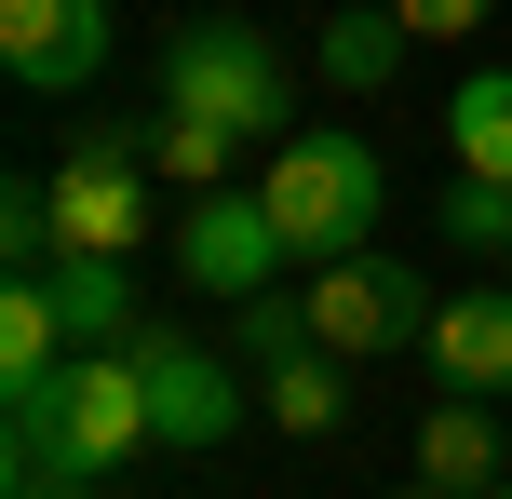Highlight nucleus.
<instances>
[{"instance_id": "1", "label": "nucleus", "mask_w": 512, "mask_h": 499, "mask_svg": "<svg viewBox=\"0 0 512 499\" xmlns=\"http://www.w3.org/2000/svg\"><path fill=\"white\" fill-rule=\"evenodd\" d=\"M14 405V459H68V473H122L135 446H162L149 432V378H135V351L108 338V351H68V365L41 378V392H0Z\"/></svg>"}, {"instance_id": "2", "label": "nucleus", "mask_w": 512, "mask_h": 499, "mask_svg": "<svg viewBox=\"0 0 512 499\" xmlns=\"http://www.w3.org/2000/svg\"><path fill=\"white\" fill-rule=\"evenodd\" d=\"M256 203H270L283 243L324 270V257H364V230L391 216V162L364 149V135H283L270 176H256Z\"/></svg>"}, {"instance_id": "3", "label": "nucleus", "mask_w": 512, "mask_h": 499, "mask_svg": "<svg viewBox=\"0 0 512 499\" xmlns=\"http://www.w3.org/2000/svg\"><path fill=\"white\" fill-rule=\"evenodd\" d=\"M162 108H189V122H216V135H283L297 81H283V54L256 41L243 14H203V27H176V54H162Z\"/></svg>"}, {"instance_id": "4", "label": "nucleus", "mask_w": 512, "mask_h": 499, "mask_svg": "<svg viewBox=\"0 0 512 499\" xmlns=\"http://www.w3.org/2000/svg\"><path fill=\"white\" fill-rule=\"evenodd\" d=\"M149 135L135 122H81L68 176H54V257H135L149 243Z\"/></svg>"}, {"instance_id": "5", "label": "nucleus", "mask_w": 512, "mask_h": 499, "mask_svg": "<svg viewBox=\"0 0 512 499\" xmlns=\"http://www.w3.org/2000/svg\"><path fill=\"white\" fill-rule=\"evenodd\" d=\"M297 297H310V338H324L337 365H364V351H405V338H432V311H445V297H418V270H405V257H324Z\"/></svg>"}, {"instance_id": "6", "label": "nucleus", "mask_w": 512, "mask_h": 499, "mask_svg": "<svg viewBox=\"0 0 512 499\" xmlns=\"http://www.w3.org/2000/svg\"><path fill=\"white\" fill-rule=\"evenodd\" d=\"M122 351H135V378H149V432H162V446L203 459V446H230V432H243V378L216 365V351H189L176 324H135Z\"/></svg>"}, {"instance_id": "7", "label": "nucleus", "mask_w": 512, "mask_h": 499, "mask_svg": "<svg viewBox=\"0 0 512 499\" xmlns=\"http://www.w3.org/2000/svg\"><path fill=\"white\" fill-rule=\"evenodd\" d=\"M297 257L283 243V216L256 203V189H189V216H176V270L203 297H270V270Z\"/></svg>"}, {"instance_id": "8", "label": "nucleus", "mask_w": 512, "mask_h": 499, "mask_svg": "<svg viewBox=\"0 0 512 499\" xmlns=\"http://www.w3.org/2000/svg\"><path fill=\"white\" fill-rule=\"evenodd\" d=\"M0 68H14L27 95H95L108 0H0Z\"/></svg>"}, {"instance_id": "9", "label": "nucleus", "mask_w": 512, "mask_h": 499, "mask_svg": "<svg viewBox=\"0 0 512 499\" xmlns=\"http://www.w3.org/2000/svg\"><path fill=\"white\" fill-rule=\"evenodd\" d=\"M418 351L445 365V392H512V284H486V297H445Z\"/></svg>"}, {"instance_id": "10", "label": "nucleus", "mask_w": 512, "mask_h": 499, "mask_svg": "<svg viewBox=\"0 0 512 499\" xmlns=\"http://www.w3.org/2000/svg\"><path fill=\"white\" fill-rule=\"evenodd\" d=\"M418 486H445V499L512 486V473H499V419H486V392H445L432 419H418Z\"/></svg>"}, {"instance_id": "11", "label": "nucleus", "mask_w": 512, "mask_h": 499, "mask_svg": "<svg viewBox=\"0 0 512 499\" xmlns=\"http://www.w3.org/2000/svg\"><path fill=\"white\" fill-rule=\"evenodd\" d=\"M41 284H54V311H68V338H81V351L135 338V270H122V257H54Z\"/></svg>"}, {"instance_id": "12", "label": "nucleus", "mask_w": 512, "mask_h": 499, "mask_svg": "<svg viewBox=\"0 0 512 499\" xmlns=\"http://www.w3.org/2000/svg\"><path fill=\"white\" fill-rule=\"evenodd\" d=\"M405 41H418V27L391 14V0H364V14H337V27H324V54H310V68H324L337 95H378V81L405 68Z\"/></svg>"}, {"instance_id": "13", "label": "nucleus", "mask_w": 512, "mask_h": 499, "mask_svg": "<svg viewBox=\"0 0 512 499\" xmlns=\"http://www.w3.org/2000/svg\"><path fill=\"white\" fill-rule=\"evenodd\" d=\"M256 378H270V432H297V446H324L337 405H351V378H337V351H324V338L283 351V365H256Z\"/></svg>"}, {"instance_id": "14", "label": "nucleus", "mask_w": 512, "mask_h": 499, "mask_svg": "<svg viewBox=\"0 0 512 499\" xmlns=\"http://www.w3.org/2000/svg\"><path fill=\"white\" fill-rule=\"evenodd\" d=\"M445 135H459V176L512 189V68H472L459 108H445Z\"/></svg>"}, {"instance_id": "15", "label": "nucleus", "mask_w": 512, "mask_h": 499, "mask_svg": "<svg viewBox=\"0 0 512 499\" xmlns=\"http://www.w3.org/2000/svg\"><path fill=\"white\" fill-rule=\"evenodd\" d=\"M230 149H243V135L189 122V108H162V135H149V162H162V176H189V189H216V176H230Z\"/></svg>"}, {"instance_id": "16", "label": "nucleus", "mask_w": 512, "mask_h": 499, "mask_svg": "<svg viewBox=\"0 0 512 499\" xmlns=\"http://www.w3.org/2000/svg\"><path fill=\"white\" fill-rule=\"evenodd\" d=\"M445 243H472V257H499V243H512V189L459 176V203H445Z\"/></svg>"}, {"instance_id": "17", "label": "nucleus", "mask_w": 512, "mask_h": 499, "mask_svg": "<svg viewBox=\"0 0 512 499\" xmlns=\"http://www.w3.org/2000/svg\"><path fill=\"white\" fill-rule=\"evenodd\" d=\"M391 14H405L418 41H459V27H486V0H391Z\"/></svg>"}, {"instance_id": "18", "label": "nucleus", "mask_w": 512, "mask_h": 499, "mask_svg": "<svg viewBox=\"0 0 512 499\" xmlns=\"http://www.w3.org/2000/svg\"><path fill=\"white\" fill-rule=\"evenodd\" d=\"M14 499H95V473H68V459H14Z\"/></svg>"}, {"instance_id": "19", "label": "nucleus", "mask_w": 512, "mask_h": 499, "mask_svg": "<svg viewBox=\"0 0 512 499\" xmlns=\"http://www.w3.org/2000/svg\"><path fill=\"white\" fill-rule=\"evenodd\" d=\"M391 499H445V486H391Z\"/></svg>"}, {"instance_id": "20", "label": "nucleus", "mask_w": 512, "mask_h": 499, "mask_svg": "<svg viewBox=\"0 0 512 499\" xmlns=\"http://www.w3.org/2000/svg\"><path fill=\"white\" fill-rule=\"evenodd\" d=\"M486 499H512V486H486Z\"/></svg>"}, {"instance_id": "21", "label": "nucleus", "mask_w": 512, "mask_h": 499, "mask_svg": "<svg viewBox=\"0 0 512 499\" xmlns=\"http://www.w3.org/2000/svg\"><path fill=\"white\" fill-rule=\"evenodd\" d=\"M499 257H512V243H499Z\"/></svg>"}]
</instances>
